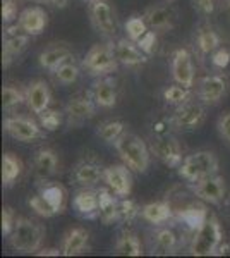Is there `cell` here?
<instances>
[{
  "instance_id": "obj_31",
  "label": "cell",
  "mask_w": 230,
  "mask_h": 258,
  "mask_svg": "<svg viewBox=\"0 0 230 258\" xmlns=\"http://www.w3.org/2000/svg\"><path fill=\"white\" fill-rule=\"evenodd\" d=\"M220 47V35L216 33L210 24H201L196 30V48L203 55H211L216 48Z\"/></svg>"
},
{
  "instance_id": "obj_2",
  "label": "cell",
  "mask_w": 230,
  "mask_h": 258,
  "mask_svg": "<svg viewBox=\"0 0 230 258\" xmlns=\"http://www.w3.org/2000/svg\"><path fill=\"white\" fill-rule=\"evenodd\" d=\"M221 243H223V231L216 215L210 214L204 224L198 231L192 232L189 243V253L194 256H213L220 255Z\"/></svg>"
},
{
  "instance_id": "obj_6",
  "label": "cell",
  "mask_w": 230,
  "mask_h": 258,
  "mask_svg": "<svg viewBox=\"0 0 230 258\" xmlns=\"http://www.w3.org/2000/svg\"><path fill=\"white\" fill-rule=\"evenodd\" d=\"M4 131L11 138L23 141V143H35L45 138V129L40 122L28 115H7L4 119Z\"/></svg>"
},
{
  "instance_id": "obj_35",
  "label": "cell",
  "mask_w": 230,
  "mask_h": 258,
  "mask_svg": "<svg viewBox=\"0 0 230 258\" xmlns=\"http://www.w3.org/2000/svg\"><path fill=\"white\" fill-rule=\"evenodd\" d=\"M125 133V124L119 119H108L105 122H102L96 129V135L100 136L105 143L114 145L117 140Z\"/></svg>"
},
{
  "instance_id": "obj_37",
  "label": "cell",
  "mask_w": 230,
  "mask_h": 258,
  "mask_svg": "<svg viewBox=\"0 0 230 258\" xmlns=\"http://www.w3.org/2000/svg\"><path fill=\"white\" fill-rule=\"evenodd\" d=\"M163 100L170 105H182L184 102L191 100V88L179 85V86H169L163 91Z\"/></svg>"
},
{
  "instance_id": "obj_46",
  "label": "cell",
  "mask_w": 230,
  "mask_h": 258,
  "mask_svg": "<svg viewBox=\"0 0 230 258\" xmlns=\"http://www.w3.org/2000/svg\"><path fill=\"white\" fill-rule=\"evenodd\" d=\"M192 7L203 16H210L213 14L216 7V0H192Z\"/></svg>"
},
{
  "instance_id": "obj_1",
  "label": "cell",
  "mask_w": 230,
  "mask_h": 258,
  "mask_svg": "<svg viewBox=\"0 0 230 258\" xmlns=\"http://www.w3.org/2000/svg\"><path fill=\"white\" fill-rule=\"evenodd\" d=\"M122 162L131 170L137 174H144L149 169L151 162V150L146 147V143L134 133L125 131L122 136L114 143Z\"/></svg>"
},
{
  "instance_id": "obj_21",
  "label": "cell",
  "mask_w": 230,
  "mask_h": 258,
  "mask_svg": "<svg viewBox=\"0 0 230 258\" xmlns=\"http://www.w3.org/2000/svg\"><path fill=\"white\" fill-rule=\"evenodd\" d=\"M100 209H98V219L105 226H112L115 222H120V200L112 189L100 188Z\"/></svg>"
},
{
  "instance_id": "obj_4",
  "label": "cell",
  "mask_w": 230,
  "mask_h": 258,
  "mask_svg": "<svg viewBox=\"0 0 230 258\" xmlns=\"http://www.w3.org/2000/svg\"><path fill=\"white\" fill-rule=\"evenodd\" d=\"M218 159L210 150H199L191 155L184 157L182 164L177 167V174L184 181L194 182L201 177L211 176V174L218 172Z\"/></svg>"
},
{
  "instance_id": "obj_18",
  "label": "cell",
  "mask_w": 230,
  "mask_h": 258,
  "mask_svg": "<svg viewBox=\"0 0 230 258\" xmlns=\"http://www.w3.org/2000/svg\"><path fill=\"white\" fill-rule=\"evenodd\" d=\"M33 176L38 181H47L58 172V157L52 148H41L35 153L31 162Z\"/></svg>"
},
{
  "instance_id": "obj_19",
  "label": "cell",
  "mask_w": 230,
  "mask_h": 258,
  "mask_svg": "<svg viewBox=\"0 0 230 258\" xmlns=\"http://www.w3.org/2000/svg\"><path fill=\"white\" fill-rule=\"evenodd\" d=\"M47 24H48L47 12L38 6L24 9L18 18V26L31 36L41 35V33L45 31V28H47Z\"/></svg>"
},
{
  "instance_id": "obj_26",
  "label": "cell",
  "mask_w": 230,
  "mask_h": 258,
  "mask_svg": "<svg viewBox=\"0 0 230 258\" xmlns=\"http://www.w3.org/2000/svg\"><path fill=\"white\" fill-rule=\"evenodd\" d=\"M208 215L210 214H208L206 207H204L203 203H189V205L184 207V209L175 210L174 219L177 220V222H182L189 231L194 232L203 226L204 220L208 219Z\"/></svg>"
},
{
  "instance_id": "obj_44",
  "label": "cell",
  "mask_w": 230,
  "mask_h": 258,
  "mask_svg": "<svg viewBox=\"0 0 230 258\" xmlns=\"http://www.w3.org/2000/svg\"><path fill=\"white\" fill-rule=\"evenodd\" d=\"M211 64H213V68H216V69H227L230 64L228 48H225V47L216 48L215 52L211 53Z\"/></svg>"
},
{
  "instance_id": "obj_12",
  "label": "cell",
  "mask_w": 230,
  "mask_h": 258,
  "mask_svg": "<svg viewBox=\"0 0 230 258\" xmlns=\"http://www.w3.org/2000/svg\"><path fill=\"white\" fill-rule=\"evenodd\" d=\"M96 102L93 100V95H76L67 102L65 105V117L70 127L81 126L83 122L93 119L96 114Z\"/></svg>"
},
{
  "instance_id": "obj_50",
  "label": "cell",
  "mask_w": 230,
  "mask_h": 258,
  "mask_svg": "<svg viewBox=\"0 0 230 258\" xmlns=\"http://www.w3.org/2000/svg\"><path fill=\"white\" fill-rule=\"evenodd\" d=\"M223 6H225V12H227V16L230 18V0H223Z\"/></svg>"
},
{
  "instance_id": "obj_32",
  "label": "cell",
  "mask_w": 230,
  "mask_h": 258,
  "mask_svg": "<svg viewBox=\"0 0 230 258\" xmlns=\"http://www.w3.org/2000/svg\"><path fill=\"white\" fill-rule=\"evenodd\" d=\"M114 253L122 256H141L143 255V246H141V241L136 234L125 231L117 238L114 244Z\"/></svg>"
},
{
  "instance_id": "obj_15",
  "label": "cell",
  "mask_w": 230,
  "mask_h": 258,
  "mask_svg": "<svg viewBox=\"0 0 230 258\" xmlns=\"http://www.w3.org/2000/svg\"><path fill=\"white\" fill-rule=\"evenodd\" d=\"M227 93V80L220 74H210L198 81V98L204 105H216Z\"/></svg>"
},
{
  "instance_id": "obj_17",
  "label": "cell",
  "mask_w": 230,
  "mask_h": 258,
  "mask_svg": "<svg viewBox=\"0 0 230 258\" xmlns=\"http://www.w3.org/2000/svg\"><path fill=\"white\" fill-rule=\"evenodd\" d=\"M103 181L119 198H125L132 191V177L127 165H110L103 169Z\"/></svg>"
},
{
  "instance_id": "obj_29",
  "label": "cell",
  "mask_w": 230,
  "mask_h": 258,
  "mask_svg": "<svg viewBox=\"0 0 230 258\" xmlns=\"http://www.w3.org/2000/svg\"><path fill=\"white\" fill-rule=\"evenodd\" d=\"M174 214L175 210L172 209V205L169 202H153L141 207V217L146 222L153 224V226H162V224L172 220Z\"/></svg>"
},
{
  "instance_id": "obj_9",
  "label": "cell",
  "mask_w": 230,
  "mask_h": 258,
  "mask_svg": "<svg viewBox=\"0 0 230 258\" xmlns=\"http://www.w3.org/2000/svg\"><path fill=\"white\" fill-rule=\"evenodd\" d=\"M149 150H151V155H155L158 160L163 162L167 167L177 169L184 160L181 143L177 141V138L167 135V133L153 138L151 143H149Z\"/></svg>"
},
{
  "instance_id": "obj_51",
  "label": "cell",
  "mask_w": 230,
  "mask_h": 258,
  "mask_svg": "<svg viewBox=\"0 0 230 258\" xmlns=\"http://www.w3.org/2000/svg\"><path fill=\"white\" fill-rule=\"evenodd\" d=\"M225 210H227V215H228V219H230V198L225 202Z\"/></svg>"
},
{
  "instance_id": "obj_45",
  "label": "cell",
  "mask_w": 230,
  "mask_h": 258,
  "mask_svg": "<svg viewBox=\"0 0 230 258\" xmlns=\"http://www.w3.org/2000/svg\"><path fill=\"white\" fill-rule=\"evenodd\" d=\"M14 19H18V4H16V0H2V21L6 24H11Z\"/></svg>"
},
{
  "instance_id": "obj_11",
  "label": "cell",
  "mask_w": 230,
  "mask_h": 258,
  "mask_svg": "<svg viewBox=\"0 0 230 258\" xmlns=\"http://www.w3.org/2000/svg\"><path fill=\"white\" fill-rule=\"evenodd\" d=\"M143 18L149 30L165 33L172 31L175 24H177V11L170 4H153V6L144 9Z\"/></svg>"
},
{
  "instance_id": "obj_39",
  "label": "cell",
  "mask_w": 230,
  "mask_h": 258,
  "mask_svg": "<svg viewBox=\"0 0 230 258\" xmlns=\"http://www.w3.org/2000/svg\"><path fill=\"white\" fill-rule=\"evenodd\" d=\"M124 28H125V33H127V38H131L132 41H137L149 30L143 16H132V18H129L125 21Z\"/></svg>"
},
{
  "instance_id": "obj_28",
  "label": "cell",
  "mask_w": 230,
  "mask_h": 258,
  "mask_svg": "<svg viewBox=\"0 0 230 258\" xmlns=\"http://www.w3.org/2000/svg\"><path fill=\"white\" fill-rule=\"evenodd\" d=\"M179 248V238L174 229L162 227L151 238V253L153 255H174Z\"/></svg>"
},
{
  "instance_id": "obj_48",
  "label": "cell",
  "mask_w": 230,
  "mask_h": 258,
  "mask_svg": "<svg viewBox=\"0 0 230 258\" xmlns=\"http://www.w3.org/2000/svg\"><path fill=\"white\" fill-rule=\"evenodd\" d=\"M36 255L40 256H58L62 255V249H57V248H47V249H40Z\"/></svg>"
},
{
  "instance_id": "obj_53",
  "label": "cell",
  "mask_w": 230,
  "mask_h": 258,
  "mask_svg": "<svg viewBox=\"0 0 230 258\" xmlns=\"http://www.w3.org/2000/svg\"><path fill=\"white\" fill-rule=\"evenodd\" d=\"M165 2H174V0H165Z\"/></svg>"
},
{
  "instance_id": "obj_25",
  "label": "cell",
  "mask_w": 230,
  "mask_h": 258,
  "mask_svg": "<svg viewBox=\"0 0 230 258\" xmlns=\"http://www.w3.org/2000/svg\"><path fill=\"white\" fill-rule=\"evenodd\" d=\"M91 95L96 105L102 107V109H112L117 103V83L115 80L108 76H102L100 80L93 83V88H91Z\"/></svg>"
},
{
  "instance_id": "obj_5",
  "label": "cell",
  "mask_w": 230,
  "mask_h": 258,
  "mask_svg": "<svg viewBox=\"0 0 230 258\" xmlns=\"http://www.w3.org/2000/svg\"><path fill=\"white\" fill-rule=\"evenodd\" d=\"M81 68L91 76H107L110 73H115L119 68V60H117L112 45L96 43L86 52Z\"/></svg>"
},
{
  "instance_id": "obj_14",
  "label": "cell",
  "mask_w": 230,
  "mask_h": 258,
  "mask_svg": "<svg viewBox=\"0 0 230 258\" xmlns=\"http://www.w3.org/2000/svg\"><path fill=\"white\" fill-rule=\"evenodd\" d=\"M170 69H172V78L177 85H182L186 88L194 86V64H192V55L187 48H177L172 53Z\"/></svg>"
},
{
  "instance_id": "obj_42",
  "label": "cell",
  "mask_w": 230,
  "mask_h": 258,
  "mask_svg": "<svg viewBox=\"0 0 230 258\" xmlns=\"http://www.w3.org/2000/svg\"><path fill=\"white\" fill-rule=\"evenodd\" d=\"M137 43V47H139L143 52L146 53V55H153L155 52L158 50V36H157V31H146L143 36H141L139 40L136 41Z\"/></svg>"
},
{
  "instance_id": "obj_34",
  "label": "cell",
  "mask_w": 230,
  "mask_h": 258,
  "mask_svg": "<svg viewBox=\"0 0 230 258\" xmlns=\"http://www.w3.org/2000/svg\"><path fill=\"white\" fill-rule=\"evenodd\" d=\"M53 78H55L57 83H60V85H72V83H76L79 80V74H81V68L76 64V60L70 57V59L64 60L60 66L52 71Z\"/></svg>"
},
{
  "instance_id": "obj_24",
  "label": "cell",
  "mask_w": 230,
  "mask_h": 258,
  "mask_svg": "<svg viewBox=\"0 0 230 258\" xmlns=\"http://www.w3.org/2000/svg\"><path fill=\"white\" fill-rule=\"evenodd\" d=\"M62 255L65 256H76L83 255L85 251L90 249V234L86 229L83 227H74L67 231L62 238Z\"/></svg>"
},
{
  "instance_id": "obj_7",
  "label": "cell",
  "mask_w": 230,
  "mask_h": 258,
  "mask_svg": "<svg viewBox=\"0 0 230 258\" xmlns=\"http://www.w3.org/2000/svg\"><path fill=\"white\" fill-rule=\"evenodd\" d=\"M90 19L91 24L103 38H115L119 33V21L114 7L107 0H95L90 2Z\"/></svg>"
},
{
  "instance_id": "obj_38",
  "label": "cell",
  "mask_w": 230,
  "mask_h": 258,
  "mask_svg": "<svg viewBox=\"0 0 230 258\" xmlns=\"http://www.w3.org/2000/svg\"><path fill=\"white\" fill-rule=\"evenodd\" d=\"M64 114L55 109H47V110L41 112V114H38V122L43 126L45 131H57V129L62 126Z\"/></svg>"
},
{
  "instance_id": "obj_49",
  "label": "cell",
  "mask_w": 230,
  "mask_h": 258,
  "mask_svg": "<svg viewBox=\"0 0 230 258\" xmlns=\"http://www.w3.org/2000/svg\"><path fill=\"white\" fill-rule=\"evenodd\" d=\"M45 2L52 4L53 7H58V9H62V7L67 6V0H45Z\"/></svg>"
},
{
  "instance_id": "obj_8",
  "label": "cell",
  "mask_w": 230,
  "mask_h": 258,
  "mask_svg": "<svg viewBox=\"0 0 230 258\" xmlns=\"http://www.w3.org/2000/svg\"><path fill=\"white\" fill-rule=\"evenodd\" d=\"M189 188L192 195L201 202L211 203V205H221L225 202V193H227L225 179L218 176V172L189 182Z\"/></svg>"
},
{
  "instance_id": "obj_52",
  "label": "cell",
  "mask_w": 230,
  "mask_h": 258,
  "mask_svg": "<svg viewBox=\"0 0 230 258\" xmlns=\"http://www.w3.org/2000/svg\"><path fill=\"white\" fill-rule=\"evenodd\" d=\"M83 2H95V0H83Z\"/></svg>"
},
{
  "instance_id": "obj_43",
  "label": "cell",
  "mask_w": 230,
  "mask_h": 258,
  "mask_svg": "<svg viewBox=\"0 0 230 258\" xmlns=\"http://www.w3.org/2000/svg\"><path fill=\"white\" fill-rule=\"evenodd\" d=\"M16 217L14 210L11 209V207H4L2 210V234L6 236V238H9L11 232L14 231V226H16Z\"/></svg>"
},
{
  "instance_id": "obj_13",
  "label": "cell",
  "mask_w": 230,
  "mask_h": 258,
  "mask_svg": "<svg viewBox=\"0 0 230 258\" xmlns=\"http://www.w3.org/2000/svg\"><path fill=\"white\" fill-rule=\"evenodd\" d=\"M29 36L31 35H28V33L21 30L18 23L6 28V31H4V59H2L4 68L6 69L9 68L11 62L14 60V57L21 55L28 48Z\"/></svg>"
},
{
  "instance_id": "obj_41",
  "label": "cell",
  "mask_w": 230,
  "mask_h": 258,
  "mask_svg": "<svg viewBox=\"0 0 230 258\" xmlns=\"http://www.w3.org/2000/svg\"><path fill=\"white\" fill-rule=\"evenodd\" d=\"M137 215H141V209L137 207L134 200H131L129 197L120 198V222L131 224L134 222Z\"/></svg>"
},
{
  "instance_id": "obj_3",
  "label": "cell",
  "mask_w": 230,
  "mask_h": 258,
  "mask_svg": "<svg viewBox=\"0 0 230 258\" xmlns=\"http://www.w3.org/2000/svg\"><path fill=\"white\" fill-rule=\"evenodd\" d=\"M45 227L40 222L26 217H18L14 231L11 232L9 244L19 253H38L45 241Z\"/></svg>"
},
{
  "instance_id": "obj_36",
  "label": "cell",
  "mask_w": 230,
  "mask_h": 258,
  "mask_svg": "<svg viewBox=\"0 0 230 258\" xmlns=\"http://www.w3.org/2000/svg\"><path fill=\"white\" fill-rule=\"evenodd\" d=\"M21 103H26V91H21L12 85H6L2 90V107L6 112L19 107Z\"/></svg>"
},
{
  "instance_id": "obj_30",
  "label": "cell",
  "mask_w": 230,
  "mask_h": 258,
  "mask_svg": "<svg viewBox=\"0 0 230 258\" xmlns=\"http://www.w3.org/2000/svg\"><path fill=\"white\" fill-rule=\"evenodd\" d=\"M40 195L52 205V209L58 214H62L65 209V200H67V193H65L64 186L58 182H47L40 181Z\"/></svg>"
},
{
  "instance_id": "obj_23",
  "label": "cell",
  "mask_w": 230,
  "mask_h": 258,
  "mask_svg": "<svg viewBox=\"0 0 230 258\" xmlns=\"http://www.w3.org/2000/svg\"><path fill=\"white\" fill-rule=\"evenodd\" d=\"M72 181L85 188H93L103 179V169L93 160H79L70 172Z\"/></svg>"
},
{
  "instance_id": "obj_47",
  "label": "cell",
  "mask_w": 230,
  "mask_h": 258,
  "mask_svg": "<svg viewBox=\"0 0 230 258\" xmlns=\"http://www.w3.org/2000/svg\"><path fill=\"white\" fill-rule=\"evenodd\" d=\"M216 127H218V133H220L221 138L227 141V145H230V112L221 115V117L218 119Z\"/></svg>"
},
{
  "instance_id": "obj_22",
  "label": "cell",
  "mask_w": 230,
  "mask_h": 258,
  "mask_svg": "<svg viewBox=\"0 0 230 258\" xmlns=\"http://www.w3.org/2000/svg\"><path fill=\"white\" fill-rule=\"evenodd\" d=\"M72 207L79 217L96 219L98 217V209H100L98 189H91V188L79 189L72 198Z\"/></svg>"
},
{
  "instance_id": "obj_16",
  "label": "cell",
  "mask_w": 230,
  "mask_h": 258,
  "mask_svg": "<svg viewBox=\"0 0 230 258\" xmlns=\"http://www.w3.org/2000/svg\"><path fill=\"white\" fill-rule=\"evenodd\" d=\"M112 48H114L119 64L125 66V68H139L148 62V55L131 38L115 40V43H112Z\"/></svg>"
},
{
  "instance_id": "obj_40",
  "label": "cell",
  "mask_w": 230,
  "mask_h": 258,
  "mask_svg": "<svg viewBox=\"0 0 230 258\" xmlns=\"http://www.w3.org/2000/svg\"><path fill=\"white\" fill-rule=\"evenodd\" d=\"M28 205L29 209L35 212L36 215H40V217H45V219H50L53 217V215H57V212L52 209V205L45 200L41 195H35V197H31L28 200Z\"/></svg>"
},
{
  "instance_id": "obj_33",
  "label": "cell",
  "mask_w": 230,
  "mask_h": 258,
  "mask_svg": "<svg viewBox=\"0 0 230 258\" xmlns=\"http://www.w3.org/2000/svg\"><path fill=\"white\" fill-rule=\"evenodd\" d=\"M23 172V162L14 153H6L2 159V182L4 186H12Z\"/></svg>"
},
{
  "instance_id": "obj_10",
  "label": "cell",
  "mask_w": 230,
  "mask_h": 258,
  "mask_svg": "<svg viewBox=\"0 0 230 258\" xmlns=\"http://www.w3.org/2000/svg\"><path fill=\"white\" fill-rule=\"evenodd\" d=\"M204 119H206V112L201 102H184L182 105H177V109L170 117V126L175 129H198L203 126Z\"/></svg>"
},
{
  "instance_id": "obj_20",
  "label": "cell",
  "mask_w": 230,
  "mask_h": 258,
  "mask_svg": "<svg viewBox=\"0 0 230 258\" xmlns=\"http://www.w3.org/2000/svg\"><path fill=\"white\" fill-rule=\"evenodd\" d=\"M50 102H52V91L47 83L41 80L29 83L26 88V105L33 114L38 115L43 110H47Z\"/></svg>"
},
{
  "instance_id": "obj_27",
  "label": "cell",
  "mask_w": 230,
  "mask_h": 258,
  "mask_svg": "<svg viewBox=\"0 0 230 258\" xmlns=\"http://www.w3.org/2000/svg\"><path fill=\"white\" fill-rule=\"evenodd\" d=\"M72 57V50L69 45L65 43H52L50 47L45 50H41V53L38 55V62L43 69L47 71H55L58 66L64 60H67Z\"/></svg>"
}]
</instances>
